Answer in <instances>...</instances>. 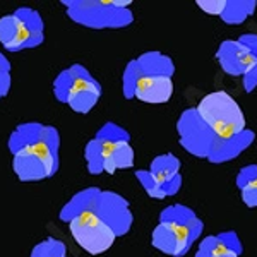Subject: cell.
Here are the masks:
<instances>
[{
	"instance_id": "6da1fadb",
	"label": "cell",
	"mask_w": 257,
	"mask_h": 257,
	"mask_svg": "<svg viewBox=\"0 0 257 257\" xmlns=\"http://www.w3.org/2000/svg\"><path fill=\"white\" fill-rule=\"evenodd\" d=\"M197 115L221 141H231L245 131L243 111L225 91H216L202 98L197 106Z\"/></svg>"
},
{
	"instance_id": "7a4b0ae2",
	"label": "cell",
	"mask_w": 257,
	"mask_h": 257,
	"mask_svg": "<svg viewBox=\"0 0 257 257\" xmlns=\"http://www.w3.org/2000/svg\"><path fill=\"white\" fill-rule=\"evenodd\" d=\"M70 233L77 245H81L91 255L103 254L113 245L117 233L108 223H105L93 209H82L70 218Z\"/></svg>"
},
{
	"instance_id": "3957f363",
	"label": "cell",
	"mask_w": 257,
	"mask_h": 257,
	"mask_svg": "<svg viewBox=\"0 0 257 257\" xmlns=\"http://www.w3.org/2000/svg\"><path fill=\"white\" fill-rule=\"evenodd\" d=\"M48 131H43L41 139L16 151L14 170L21 180H40L55 172L57 163L47 139Z\"/></svg>"
},
{
	"instance_id": "277c9868",
	"label": "cell",
	"mask_w": 257,
	"mask_h": 257,
	"mask_svg": "<svg viewBox=\"0 0 257 257\" xmlns=\"http://www.w3.org/2000/svg\"><path fill=\"white\" fill-rule=\"evenodd\" d=\"M57 96L67 101L76 111H89L99 98V86L82 70L74 76V70L64 72L55 82Z\"/></svg>"
},
{
	"instance_id": "5b68a950",
	"label": "cell",
	"mask_w": 257,
	"mask_h": 257,
	"mask_svg": "<svg viewBox=\"0 0 257 257\" xmlns=\"http://www.w3.org/2000/svg\"><path fill=\"white\" fill-rule=\"evenodd\" d=\"M190 223H194V218H190L189 221L172 218L160 223V226L153 233L155 247L170 255H184V252L190 245V237H192Z\"/></svg>"
},
{
	"instance_id": "8992f818",
	"label": "cell",
	"mask_w": 257,
	"mask_h": 257,
	"mask_svg": "<svg viewBox=\"0 0 257 257\" xmlns=\"http://www.w3.org/2000/svg\"><path fill=\"white\" fill-rule=\"evenodd\" d=\"M41 31H35L31 28V23L23 19L19 14L6 16L0 19V43L7 50H21L24 47H33V45L41 41Z\"/></svg>"
},
{
	"instance_id": "52a82bcc",
	"label": "cell",
	"mask_w": 257,
	"mask_h": 257,
	"mask_svg": "<svg viewBox=\"0 0 257 257\" xmlns=\"http://www.w3.org/2000/svg\"><path fill=\"white\" fill-rule=\"evenodd\" d=\"M134 96L144 103H158L168 101L173 93V82L167 74H139L134 77Z\"/></svg>"
},
{
	"instance_id": "ba28073f",
	"label": "cell",
	"mask_w": 257,
	"mask_h": 257,
	"mask_svg": "<svg viewBox=\"0 0 257 257\" xmlns=\"http://www.w3.org/2000/svg\"><path fill=\"white\" fill-rule=\"evenodd\" d=\"M177 170H178V161L173 160V156H160V158L155 161L153 170L149 173L155 177V180L158 182L160 185L165 187V184H168V182H172L173 178H175Z\"/></svg>"
},
{
	"instance_id": "9c48e42d",
	"label": "cell",
	"mask_w": 257,
	"mask_h": 257,
	"mask_svg": "<svg viewBox=\"0 0 257 257\" xmlns=\"http://www.w3.org/2000/svg\"><path fill=\"white\" fill-rule=\"evenodd\" d=\"M86 156H88L89 172L91 173H101L103 172V155H101V141L94 139L89 143L86 149Z\"/></svg>"
},
{
	"instance_id": "30bf717a",
	"label": "cell",
	"mask_w": 257,
	"mask_h": 257,
	"mask_svg": "<svg viewBox=\"0 0 257 257\" xmlns=\"http://www.w3.org/2000/svg\"><path fill=\"white\" fill-rule=\"evenodd\" d=\"M139 180L143 182V185L146 187V190L149 194H151L153 197L156 199H163L165 196L168 194V190L163 187V185H160L158 182L155 180V177L151 175V173H144V172H139L138 173Z\"/></svg>"
},
{
	"instance_id": "8fae6325",
	"label": "cell",
	"mask_w": 257,
	"mask_h": 257,
	"mask_svg": "<svg viewBox=\"0 0 257 257\" xmlns=\"http://www.w3.org/2000/svg\"><path fill=\"white\" fill-rule=\"evenodd\" d=\"M243 201L248 206H257V177L243 185Z\"/></svg>"
},
{
	"instance_id": "7c38bea8",
	"label": "cell",
	"mask_w": 257,
	"mask_h": 257,
	"mask_svg": "<svg viewBox=\"0 0 257 257\" xmlns=\"http://www.w3.org/2000/svg\"><path fill=\"white\" fill-rule=\"evenodd\" d=\"M197 6L204 12H208V14L218 16V14H225L228 2H219V0H216V2H202V0H199Z\"/></svg>"
},
{
	"instance_id": "4fadbf2b",
	"label": "cell",
	"mask_w": 257,
	"mask_h": 257,
	"mask_svg": "<svg viewBox=\"0 0 257 257\" xmlns=\"http://www.w3.org/2000/svg\"><path fill=\"white\" fill-rule=\"evenodd\" d=\"M237 255H238L237 252H235V250H231V248H230V250H228L226 254H223L221 257H237Z\"/></svg>"
}]
</instances>
